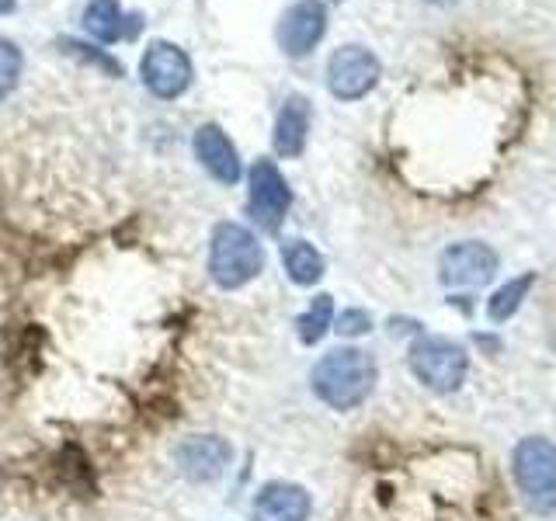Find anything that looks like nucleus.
Wrapping results in <instances>:
<instances>
[{
  "label": "nucleus",
  "instance_id": "f257e3e1",
  "mask_svg": "<svg viewBox=\"0 0 556 521\" xmlns=\"http://www.w3.org/2000/svg\"><path fill=\"white\" fill-rule=\"evenodd\" d=\"M494 476L466 448H434L379 469L355 521H494Z\"/></svg>",
  "mask_w": 556,
  "mask_h": 521
},
{
  "label": "nucleus",
  "instance_id": "f03ea898",
  "mask_svg": "<svg viewBox=\"0 0 556 521\" xmlns=\"http://www.w3.org/2000/svg\"><path fill=\"white\" fill-rule=\"evenodd\" d=\"M376 361L362 347H334L313 365V393L334 410H355L376 386Z\"/></svg>",
  "mask_w": 556,
  "mask_h": 521
},
{
  "label": "nucleus",
  "instance_id": "7ed1b4c3",
  "mask_svg": "<svg viewBox=\"0 0 556 521\" xmlns=\"http://www.w3.org/2000/svg\"><path fill=\"white\" fill-rule=\"evenodd\" d=\"M265 268L257 237L240 223H219L208 237V275L219 289H243Z\"/></svg>",
  "mask_w": 556,
  "mask_h": 521
},
{
  "label": "nucleus",
  "instance_id": "20e7f679",
  "mask_svg": "<svg viewBox=\"0 0 556 521\" xmlns=\"http://www.w3.org/2000/svg\"><path fill=\"white\" fill-rule=\"evenodd\" d=\"M511 469H515L518 494L526 497L532 511L539 514L556 511V445L553 442L546 439L518 442L511 456Z\"/></svg>",
  "mask_w": 556,
  "mask_h": 521
},
{
  "label": "nucleus",
  "instance_id": "39448f33",
  "mask_svg": "<svg viewBox=\"0 0 556 521\" xmlns=\"http://www.w3.org/2000/svg\"><path fill=\"white\" fill-rule=\"evenodd\" d=\"M407 361H410L414 379L425 382V386L434 393L459 390L466 379V369H469L466 347L448 338H421L410 347Z\"/></svg>",
  "mask_w": 556,
  "mask_h": 521
},
{
  "label": "nucleus",
  "instance_id": "423d86ee",
  "mask_svg": "<svg viewBox=\"0 0 556 521\" xmlns=\"http://www.w3.org/2000/svg\"><path fill=\"white\" fill-rule=\"evenodd\" d=\"M139 77H143V87L153 98L174 101L191 87L195 69H191V60H188V52L181 46L153 39L143 49V56H139Z\"/></svg>",
  "mask_w": 556,
  "mask_h": 521
},
{
  "label": "nucleus",
  "instance_id": "0eeeda50",
  "mask_svg": "<svg viewBox=\"0 0 556 521\" xmlns=\"http://www.w3.org/2000/svg\"><path fill=\"white\" fill-rule=\"evenodd\" d=\"M248 213L251 219L261 226V230L275 233L278 226L286 223L289 208H292V188L289 181L282 178V170L275 167V161L268 156H261L254 161L251 174H248Z\"/></svg>",
  "mask_w": 556,
  "mask_h": 521
},
{
  "label": "nucleus",
  "instance_id": "6e6552de",
  "mask_svg": "<svg viewBox=\"0 0 556 521\" xmlns=\"http://www.w3.org/2000/svg\"><path fill=\"white\" fill-rule=\"evenodd\" d=\"M382 77L379 56L365 46H341L327 60V91L338 101H362Z\"/></svg>",
  "mask_w": 556,
  "mask_h": 521
},
{
  "label": "nucleus",
  "instance_id": "1a4fd4ad",
  "mask_svg": "<svg viewBox=\"0 0 556 521\" xmlns=\"http://www.w3.org/2000/svg\"><path fill=\"white\" fill-rule=\"evenodd\" d=\"M324 35H327L324 0H295V4L278 17V28H275L278 49H282L289 60L309 56V52L320 46Z\"/></svg>",
  "mask_w": 556,
  "mask_h": 521
},
{
  "label": "nucleus",
  "instance_id": "9d476101",
  "mask_svg": "<svg viewBox=\"0 0 556 521\" xmlns=\"http://www.w3.org/2000/svg\"><path fill=\"white\" fill-rule=\"evenodd\" d=\"M497 271V254L480 240H463L442 251L439 278L448 289H477L486 285Z\"/></svg>",
  "mask_w": 556,
  "mask_h": 521
},
{
  "label": "nucleus",
  "instance_id": "9b49d317",
  "mask_svg": "<svg viewBox=\"0 0 556 521\" xmlns=\"http://www.w3.org/2000/svg\"><path fill=\"white\" fill-rule=\"evenodd\" d=\"M174 459H178L181 473L195 483H213L226 473V466L233 459V448L226 445L216 434H195V439H185L174 452Z\"/></svg>",
  "mask_w": 556,
  "mask_h": 521
},
{
  "label": "nucleus",
  "instance_id": "f8f14e48",
  "mask_svg": "<svg viewBox=\"0 0 556 521\" xmlns=\"http://www.w3.org/2000/svg\"><path fill=\"white\" fill-rule=\"evenodd\" d=\"M191 150H195L199 164L213 174L219 185H237L240 181V153L237 147L230 143V136H226L216 122H205V126L195 129V139H191Z\"/></svg>",
  "mask_w": 556,
  "mask_h": 521
},
{
  "label": "nucleus",
  "instance_id": "ddd939ff",
  "mask_svg": "<svg viewBox=\"0 0 556 521\" xmlns=\"http://www.w3.org/2000/svg\"><path fill=\"white\" fill-rule=\"evenodd\" d=\"M313 500L303 486L275 480L261 486V494L254 497L251 521H309Z\"/></svg>",
  "mask_w": 556,
  "mask_h": 521
},
{
  "label": "nucleus",
  "instance_id": "4468645a",
  "mask_svg": "<svg viewBox=\"0 0 556 521\" xmlns=\"http://www.w3.org/2000/svg\"><path fill=\"white\" fill-rule=\"evenodd\" d=\"M309 101L303 94H289L282 101V109L275 115V132H271V147L278 156L295 161L306 150V136H309Z\"/></svg>",
  "mask_w": 556,
  "mask_h": 521
},
{
  "label": "nucleus",
  "instance_id": "2eb2a0df",
  "mask_svg": "<svg viewBox=\"0 0 556 521\" xmlns=\"http://www.w3.org/2000/svg\"><path fill=\"white\" fill-rule=\"evenodd\" d=\"M126 22H132V17H126L118 0H91V4L84 8V31L104 46H112L118 39H129L132 28Z\"/></svg>",
  "mask_w": 556,
  "mask_h": 521
},
{
  "label": "nucleus",
  "instance_id": "dca6fc26",
  "mask_svg": "<svg viewBox=\"0 0 556 521\" xmlns=\"http://www.w3.org/2000/svg\"><path fill=\"white\" fill-rule=\"evenodd\" d=\"M282 265L295 285H317L324 278V254L309 240H286Z\"/></svg>",
  "mask_w": 556,
  "mask_h": 521
},
{
  "label": "nucleus",
  "instance_id": "f3484780",
  "mask_svg": "<svg viewBox=\"0 0 556 521\" xmlns=\"http://www.w3.org/2000/svg\"><path fill=\"white\" fill-rule=\"evenodd\" d=\"M535 285V275L532 271H526L521 278H511L508 285H501L491 300H486V317H491L494 323H504L508 317H515L518 313V306L526 303V295H529V289Z\"/></svg>",
  "mask_w": 556,
  "mask_h": 521
},
{
  "label": "nucleus",
  "instance_id": "a211bd4d",
  "mask_svg": "<svg viewBox=\"0 0 556 521\" xmlns=\"http://www.w3.org/2000/svg\"><path fill=\"white\" fill-rule=\"evenodd\" d=\"M330 320H334V300L330 295H317L309 303V309L295 320V330H300V341L303 344H317L324 341V334L330 330Z\"/></svg>",
  "mask_w": 556,
  "mask_h": 521
},
{
  "label": "nucleus",
  "instance_id": "6ab92c4d",
  "mask_svg": "<svg viewBox=\"0 0 556 521\" xmlns=\"http://www.w3.org/2000/svg\"><path fill=\"white\" fill-rule=\"evenodd\" d=\"M22 66H25L22 49L0 35V101H4L14 91L17 80H22Z\"/></svg>",
  "mask_w": 556,
  "mask_h": 521
},
{
  "label": "nucleus",
  "instance_id": "aec40b11",
  "mask_svg": "<svg viewBox=\"0 0 556 521\" xmlns=\"http://www.w3.org/2000/svg\"><path fill=\"white\" fill-rule=\"evenodd\" d=\"M60 49H66L70 56H80L84 63H91V66H98V69H104L109 77H122V63H115L109 52H91V46H84V42H74V39H63L60 42Z\"/></svg>",
  "mask_w": 556,
  "mask_h": 521
},
{
  "label": "nucleus",
  "instance_id": "412c9836",
  "mask_svg": "<svg viewBox=\"0 0 556 521\" xmlns=\"http://www.w3.org/2000/svg\"><path fill=\"white\" fill-rule=\"evenodd\" d=\"M334 330L341 338H362V334H369V330H372V317L365 309H344L338 317V323H334Z\"/></svg>",
  "mask_w": 556,
  "mask_h": 521
},
{
  "label": "nucleus",
  "instance_id": "4be33fe9",
  "mask_svg": "<svg viewBox=\"0 0 556 521\" xmlns=\"http://www.w3.org/2000/svg\"><path fill=\"white\" fill-rule=\"evenodd\" d=\"M17 8V0H0V14H14Z\"/></svg>",
  "mask_w": 556,
  "mask_h": 521
},
{
  "label": "nucleus",
  "instance_id": "5701e85b",
  "mask_svg": "<svg viewBox=\"0 0 556 521\" xmlns=\"http://www.w3.org/2000/svg\"><path fill=\"white\" fill-rule=\"evenodd\" d=\"M428 4H434V8H452L456 0H428Z\"/></svg>",
  "mask_w": 556,
  "mask_h": 521
},
{
  "label": "nucleus",
  "instance_id": "b1692460",
  "mask_svg": "<svg viewBox=\"0 0 556 521\" xmlns=\"http://www.w3.org/2000/svg\"><path fill=\"white\" fill-rule=\"evenodd\" d=\"M553 352H556V330H553Z\"/></svg>",
  "mask_w": 556,
  "mask_h": 521
}]
</instances>
